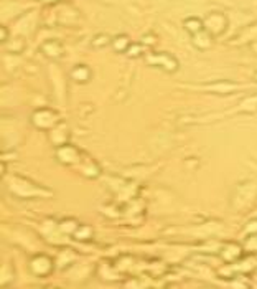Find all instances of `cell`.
<instances>
[{"mask_svg": "<svg viewBox=\"0 0 257 289\" xmlns=\"http://www.w3.org/2000/svg\"><path fill=\"white\" fill-rule=\"evenodd\" d=\"M147 65L155 68H160L167 73H175L180 63L172 53H165V51H155V53H147L145 55Z\"/></svg>", "mask_w": 257, "mask_h": 289, "instance_id": "cell-1", "label": "cell"}, {"mask_svg": "<svg viewBox=\"0 0 257 289\" xmlns=\"http://www.w3.org/2000/svg\"><path fill=\"white\" fill-rule=\"evenodd\" d=\"M32 122L40 129H50L59 122V114L58 112H55L53 109L43 108V109H38V111L33 112Z\"/></svg>", "mask_w": 257, "mask_h": 289, "instance_id": "cell-2", "label": "cell"}, {"mask_svg": "<svg viewBox=\"0 0 257 289\" xmlns=\"http://www.w3.org/2000/svg\"><path fill=\"white\" fill-rule=\"evenodd\" d=\"M204 23V30H208L213 37L216 35H221L228 27V19L223 14H210L206 19L203 20Z\"/></svg>", "mask_w": 257, "mask_h": 289, "instance_id": "cell-3", "label": "cell"}, {"mask_svg": "<svg viewBox=\"0 0 257 289\" xmlns=\"http://www.w3.org/2000/svg\"><path fill=\"white\" fill-rule=\"evenodd\" d=\"M30 269H32V273L35 276L43 278V276L51 274V271H53V261H51L50 256L38 255L30 261Z\"/></svg>", "mask_w": 257, "mask_h": 289, "instance_id": "cell-4", "label": "cell"}, {"mask_svg": "<svg viewBox=\"0 0 257 289\" xmlns=\"http://www.w3.org/2000/svg\"><path fill=\"white\" fill-rule=\"evenodd\" d=\"M40 50L46 58H51V60L59 58V56H63L64 53V46L59 40H46L40 46Z\"/></svg>", "mask_w": 257, "mask_h": 289, "instance_id": "cell-5", "label": "cell"}, {"mask_svg": "<svg viewBox=\"0 0 257 289\" xmlns=\"http://www.w3.org/2000/svg\"><path fill=\"white\" fill-rule=\"evenodd\" d=\"M56 156H58V160H61L63 164H73V162L79 159V151L75 146L64 144V146H59V149L56 151Z\"/></svg>", "mask_w": 257, "mask_h": 289, "instance_id": "cell-6", "label": "cell"}, {"mask_svg": "<svg viewBox=\"0 0 257 289\" xmlns=\"http://www.w3.org/2000/svg\"><path fill=\"white\" fill-rule=\"evenodd\" d=\"M191 42L193 45L198 48V50H208L213 45V35L208 32V30H201L197 35H191Z\"/></svg>", "mask_w": 257, "mask_h": 289, "instance_id": "cell-7", "label": "cell"}, {"mask_svg": "<svg viewBox=\"0 0 257 289\" xmlns=\"http://www.w3.org/2000/svg\"><path fill=\"white\" fill-rule=\"evenodd\" d=\"M69 76L73 78V81L79 83H88L91 80V76H93V71L89 69V67H86V65H76L75 68L69 71Z\"/></svg>", "mask_w": 257, "mask_h": 289, "instance_id": "cell-8", "label": "cell"}, {"mask_svg": "<svg viewBox=\"0 0 257 289\" xmlns=\"http://www.w3.org/2000/svg\"><path fill=\"white\" fill-rule=\"evenodd\" d=\"M242 256V248L239 246L237 243H229L226 245L223 248V251H221V258L226 261V263H233L239 260V258Z\"/></svg>", "mask_w": 257, "mask_h": 289, "instance_id": "cell-9", "label": "cell"}, {"mask_svg": "<svg viewBox=\"0 0 257 289\" xmlns=\"http://www.w3.org/2000/svg\"><path fill=\"white\" fill-rule=\"evenodd\" d=\"M183 27L190 35H197L198 32H201L204 28V23L201 19H197V17H191V19H186L183 22Z\"/></svg>", "mask_w": 257, "mask_h": 289, "instance_id": "cell-10", "label": "cell"}, {"mask_svg": "<svg viewBox=\"0 0 257 289\" xmlns=\"http://www.w3.org/2000/svg\"><path fill=\"white\" fill-rule=\"evenodd\" d=\"M111 45L117 51V53H125V51L129 50V46L132 45V43H130L127 35H117L116 38H112Z\"/></svg>", "mask_w": 257, "mask_h": 289, "instance_id": "cell-11", "label": "cell"}, {"mask_svg": "<svg viewBox=\"0 0 257 289\" xmlns=\"http://www.w3.org/2000/svg\"><path fill=\"white\" fill-rule=\"evenodd\" d=\"M111 43H112V38L109 37V35H106V33H99V35H96V37L93 38L91 45H93L94 48H104V46L111 45Z\"/></svg>", "mask_w": 257, "mask_h": 289, "instance_id": "cell-12", "label": "cell"}, {"mask_svg": "<svg viewBox=\"0 0 257 289\" xmlns=\"http://www.w3.org/2000/svg\"><path fill=\"white\" fill-rule=\"evenodd\" d=\"M73 235H75L76 240H89L93 236V228L89 225H79Z\"/></svg>", "mask_w": 257, "mask_h": 289, "instance_id": "cell-13", "label": "cell"}, {"mask_svg": "<svg viewBox=\"0 0 257 289\" xmlns=\"http://www.w3.org/2000/svg\"><path fill=\"white\" fill-rule=\"evenodd\" d=\"M125 53H127L130 58H136V56H138L142 53V46L138 45V43H132V45L129 46V50L125 51Z\"/></svg>", "mask_w": 257, "mask_h": 289, "instance_id": "cell-14", "label": "cell"}, {"mask_svg": "<svg viewBox=\"0 0 257 289\" xmlns=\"http://www.w3.org/2000/svg\"><path fill=\"white\" fill-rule=\"evenodd\" d=\"M154 43H155L154 35H143L142 37V45H154Z\"/></svg>", "mask_w": 257, "mask_h": 289, "instance_id": "cell-15", "label": "cell"}, {"mask_svg": "<svg viewBox=\"0 0 257 289\" xmlns=\"http://www.w3.org/2000/svg\"><path fill=\"white\" fill-rule=\"evenodd\" d=\"M246 231L247 233H257V220L249 222V225L246 226Z\"/></svg>", "mask_w": 257, "mask_h": 289, "instance_id": "cell-16", "label": "cell"}, {"mask_svg": "<svg viewBox=\"0 0 257 289\" xmlns=\"http://www.w3.org/2000/svg\"><path fill=\"white\" fill-rule=\"evenodd\" d=\"M0 32H2V37H0V42L5 43V42L8 40V30H7L5 27H2V28H0Z\"/></svg>", "mask_w": 257, "mask_h": 289, "instance_id": "cell-17", "label": "cell"}, {"mask_svg": "<svg viewBox=\"0 0 257 289\" xmlns=\"http://www.w3.org/2000/svg\"><path fill=\"white\" fill-rule=\"evenodd\" d=\"M41 2H46V3H55V2H58V0H41Z\"/></svg>", "mask_w": 257, "mask_h": 289, "instance_id": "cell-18", "label": "cell"}]
</instances>
